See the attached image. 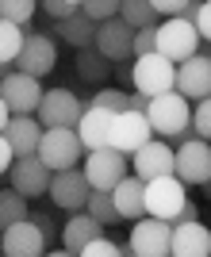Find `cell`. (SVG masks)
<instances>
[{
  "mask_svg": "<svg viewBox=\"0 0 211 257\" xmlns=\"http://www.w3.org/2000/svg\"><path fill=\"white\" fill-rule=\"evenodd\" d=\"M188 111H192V104L184 96H177V92H165V96H154L146 104V123H150V131L154 135H161V139H169L165 146L173 150V146H180V142H188V139H196L188 131Z\"/></svg>",
  "mask_w": 211,
  "mask_h": 257,
  "instance_id": "1",
  "label": "cell"
},
{
  "mask_svg": "<svg viewBox=\"0 0 211 257\" xmlns=\"http://www.w3.org/2000/svg\"><path fill=\"white\" fill-rule=\"evenodd\" d=\"M200 35L192 31L188 20H165L154 27V54H161L169 65L188 62L192 54H200Z\"/></svg>",
  "mask_w": 211,
  "mask_h": 257,
  "instance_id": "2",
  "label": "cell"
},
{
  "mask_svg": "<svg viewBox=\"0 0 211 257\" xmlns=\"http://www.w3.org/2000/svg\"><path fill=\"white\" fill-rule=\"evenodd\" d=\"M84 104L77 100L73 88H42V100L35 107V119H39L42 131H73L77 119H81Z\"/></svg>",
  "mask_w": 211,
  "mask_h": 257,
  "instance_id": "3",
  "label": "cell"
},
{
  "mask_svg": "<svg viewBox=\"0 0 211 257\" xmlns=\"http://www.w3.org/2000/svg\"><path fill=\"white\" fill-rule=\"evenodd\" d=\"M184 184L177 177H158V181L142 184V211L150 219H161V223H177L180 207H184Z\"/></svg>",
  "mask_w": 211,
  "mask_h": 257,
  "instance_id": "4",
  "label": "cell"
},
{
  "mask_svg": "<svg viewBox=\"0 0 211 257\" xmlns=\"http://www.w3.org/2000/svg\"><path fill=\"white\" fill-rule=\"evenodd\" d=\"M54 65H58V43H54L50 35L23 31V46H20V54H16L12 69L23 73V77H31V81H39V77L54 73Z\"/></svg>",
  "mask_w": 211,
  "mask_h": 257,
  "instance_id": "5",
  "label": "cell"
},
{
  "mask_svg": "<svg viewBox=\"0 0 211 257\" xmlns=\"http://www.w3.org/2000/svg\"><path fill=\"white\" fill-rule=\"evenodd\" d=\"M127 73H131V85H135L138 96H165L173 92V65L161 58V54H146V58H135V62L127 65Z\"/></svg>",
  "mask_w": 211,
  "mask_h": 257,
  "instance_id": "6",
  "label": "cell"
},
{
  "mask_svg": "<svg viewBox=\"0 0 211 257\" xmlns=\"http://www.w3.org/2000/svg\"><path fill=\"white\" fill-rule=\"evenodd\" d=\"M173 92L184 96L188 104L211 100V58L203 46H200V54H192L188 62L173 65Z\"/></svg>",
  "mask_w": 211,
  "mask_h": 257,
  "instance_id": "7",
  "label": "cell"
},
{
  "mask_svg": "<svg viewBox=\"0 0 211 257\" xmlns=\"http://www.w3.org/2000/svg\"><path fill=\"white\" fill-rule=\"evenodd\" d=\"M35 158H39L50 173H62V169H77L81 158H84V150H81V142H77L73 131H62V127H58V131H42Z\"/></svg>",
  "mask_w": 211,
  "mask_h": 257,
  "instance_id": "8",
  "label": "cell"
},
{
  "mask_svg": "<svg viewBox=\"0 0 211 257\" xmlns=\"http://www.w3.org/2000/svg\"><path fill=\"white\" fill-rule=\"evenodd\" d=\"M127 173H131L127 158L116 154V150H108V146L104 150H92L81 165V177H84V184H88V192H112Z\"/></svg>",
  "mask_w": 211,
  "mask_h": 257,
  "instance_id": "9",
  "label": "cell"
},
{
  "mask_svg": "<svg viewBox=\"0 0 211 257\" xmlns=\"http://www.w3.org/2000/svg\"><path fill=\"white\" fill-rule=\"evenodd\" d=\"M173 177L184 188L188 184H207L211 181V146L200 139H188L173 146Z\"/></svg>",
  "mask_w": 211,
  "mask_h": 257,
  "instance_id": "10",
  "label": "cell"
},
{
  "mask_svg": "<svg viewBox=\"0 0 211 257\" xmlns=\"http://www.w3.org/2000/svg\"><path fill=\"white\" fill-rule=\"evenodd\" d=\"M150 139H154V131H150L146 115H138V111H119V115H112V127H108V150L131 158V154L142 150Z\"/></svg>",
  "mask_w": 211,
  "mask_h": 257,
  "instance_id": "11",
  "label": "cell"
},
{
  "mask_svg": "<svg viewBox=\"0 0 211 257\" xmlns=\"http://www.w3.org/2000/svg\"><path fill=\"white\" fill-rule=\"evenodd\" d=\"M169 234H173V226H169V223L142 215V219H135L127 253H131V257H169Z\"/></svg>",
  "mask_w": 211,
  "mask_h": 257,
  "instance_id": "12",
  "label": "cell"
},
{
  "mask_svg": "<svg viewBox=\"0 0 211 257\" xmlns=\"http://www.w3.org/2000/svg\"><path fill=\"white\" fill-rule=\"evenodd\" d=\"M131 39H135V31H131V27L119 20V16H112L108 23H100V27H96L92 50L100 54L108 65H116V62H119V65H127L131 58H135V54H131Z\"/></svg>",
  "mask_w": 211,
  "mask_h": 257,
  "instance_id": "13",
  "label": "cell"
},
{
  "mask_svg": "<svg viewBox=\"0 0 211 257\" xmlns=\"http://www.w3.org/2000/svg\"><path fill=\"white\" fill-rule=\"evenodd\" d=\"M46 196H50L54 207L77 215V211H84V204H88V184H84L81 169H62V173H50Z\"/></svg>",
  "mask_w": 211,
  "mask_h": 257,
  "instance_id": "14",
  "label": "cell"
},
{
  "mask_svg": "<svg viewBox=\"0 0 211 257\" xmlns=\"http://www.w3.org/2000/svg\"><path fill=\"white\" fill-rule=\"evenodd\" d=\"M0 100L8 107V115H35V107H39V100H42V85L12 69V73L0 81Z\"/></svg>",
  "mask_w": 211,
  "mask_h": 257,
  "instance_id": "15",
  "label": "cell"
},
{
  "mask_svg": "<svg viewBox=\"0 0 211 257\" xmlns=\"http://www.w3.org/2000/svg\"><path fill=\"white\" fill-rule=\"evenodd\" d=\"M131 177H138V181L146 184V181H158V177H173V150H169L165 142L158 139H150L142 150L131 154Z\"/></svg>",
  "mask_w": 211,
  "mask_h": 257,
  "instance_id": "16",
  "label": "cell"
},
{
  "mask_svg": "<svg viewBox=\"0 0 211 257\" xmlns=\"http://www.w3.org/2000/svg\"><path fill=\"white\" fill-rule=\"evenodd\" d=\"M0 253L4 257H42L46 253V238H42V230L31 219H23V223L0 230Z\"/></svg>",
  "mask_w": 211,
  "mask_h": 257,
  "instance_id": "17",
  "label": "cell"
},
{
  "mask_svg": "<svg viewBox=\"0 0 211 257\" xmlns=\"http://www.w3.org/2000/svg\"><path fill=\"white\" fill-rule=\"evenodd\" d=\"M12 192H20L23 200H35V196H46V184H50V169L42 165L39 158H16L12 161Z\"/></svg>",
  "mask_w": 211,
  "mask_h": 257,
  "instance_id": "18",
  "label": "cell"
},
{
  "mask_svg": "<svg viewBox=\"0 0 211 257\" xmlns=\"http://www.w3.org/2000/svg\"><path fill=\"white\" fill-rule=\"evenodd\" d=\"M169 257H211V230L203 223H169Z\"/></svg>",
  "mask_w": 211,
  "mask_h": 257,
  "instance_id": "19",
  "label": "cell"
},
{
  "mask_svg": "<svg viewBox=\"0 0 211 257\" xmlns=\"http://www.w3.org/2000/svg\"><path fill=\"white\" fill-rule=\"evenodd\" d=\"M4 135V142H8L12 158H31L35 150H39V139H42V127L35 115H12L8 127L0 131Z\"/></svg>",
  "mask_w": 211,
  "mask_h": 257,
  "instance_id": "20",
  "label": "cell"
},
{
  "mask_svg": "<svg viewBox=\"0 0 211 257\" xmlns=\"http://www.w3.org/2000/svg\"><path fill=\"white\" fill-rule=\"evenodd\" d=\"M108 127H112V115H108V111L84 107L81 119H77V127H73L81 150H88V154H92V150H104V146H108Z\"/></svg>",
  "mask_w": 211,
  "mask_h": 257,
  "instance_id": "21",
  "label": "cell"
},
{
  "mask_svg": "<svg viewBox=\"0 0 211 257\" xmlns=\"http://www.w3.org/2000/svg\"><path fill=\"white\" fill-rule=\"evenodd\" d=\"M96 238H104V226L96 223V219H88L84 211H77V215H69V223H65V230H62V242H65L62 249H69V253L77 257L88 242H96Z\"/></svg>",
  "mask_w": 211,
  "mask_h": 257,
  "instance_id": "22",
  "label": "cell"
},
{
  "mask_svg": "<svg viewBox=\"0 0 211 257\" xmlns=\"http://www.w3.org/2000/svg\"><path fill=\"white\" fill-rule=\"evenodd\" d=\"M108 196H112V207H116L119 219H142V215H146L142 211V181L131 177V173H127Z\"/></svg>",
  "mask_w": 211,
  "mask_h": 257,
  "instance_id": "23",
  "label": "cell"
},
{
  "mask_svg": "<svg viewBox=\"0 0 211 257\" xmlns=\"http://www.w3.org/2000/svg\"><path fill=\"white\" fill-rule=\"evenodd\" d=\"M58 39L69 43V46H77V50H84V46H92V39H96V23L84 20L81 12H77V16H69V20L58 23Z\"/></svg>",
  "mask_w": 211,
  "mask_h": 257,
  "instance_id": "24",
  "label": "cell"
},
{
  "mask_svg": "<svg viewBox=\"0 0 211 257\" xmlns=\"http://www.w3.org/2000/svg\"><path fill=\"white\" fill-rule=\"evenodd\" d=\"M116 16L131 27V31H146V27H158V16L150 8V0H119Z\"/></svg>",
  "mask_w": 211,
  "mask_h": 257,
  "instance_id": "25",
  "label": "cell"
},
{
  "mask_svg": "<svg viewBox=\"0 0 211 257\" xmlns=\"http://www.w3.org/2000/svg\"><path fill=\"white\" fill-rule=\"evenodd\" d=\"M77 73H81V81H92V85L104 88V81L112 77V65H108L92 46H84V50H77Z\"/></svg>",
  "mask_w": 211,
  "mask_h": 257,
  "instance_id": "26",
  "label": "cell"
},
{
  "mask_svg": "<svg viewBox=\"0 0 211 257\" xmlns=\"http://www.w3.org/2000/svg\"><path fill=\"white\" fill-rule=\"evenodd\" d=\"M31 215V207H27V200H23L20 192H12V188H0V230H8V226L23 223Z\"/></svg>",
  "mask_w": 211,
  "mask_h": 257,
  "instance_id": "27",
  "label": "cell"
},
{
  "mask_svg": "<svg viewBox=\"0 0 211 257\" xmlns=\"http://www.w3.org/2000/svg\"><path fill=\"white\" fill-rule=\"evenodd\" d=\"M84 107H96V111L119 115V111H127V92H123L119 85H104V88H96V96L88 100Z\"/></svg>",
  "mask_w": 211,
  "mask_h": 257,
  "instance_id": "28",
  "label": "cell"
},
{
  "mask_svg": "<svg viewBox=\"0 0 211 257\" xmlns=\"http://www.w3.org/2000/svg\"><path fill=\"white\" fill-rule=\"evenodd\" d=\"M84 215H88V219H96L104 230H108L112 223H119V215H116V207H112V196H108V192H88Z\"/></svg>",
  "mask_w": 211,
  "mask_h": 257,
  "instance_id": "29",
  "label": "cell"
},
{
  "mask_svg": "<svg viewBox=\"0 0 211 257\" xmlns=\"http://www.w3.org/2000/svg\"><path fill=\"white\" fill-rule=\"evenodd\" d=\"M0 20L23 31V27L35 20V4L31 0H0Z\"/></svg>",
  "mask_w": 211,
  "mask_h": 257,
  "instance_id": "30",
  "label": "cell"
},
{
  "mask_svg": "<svg viewBox=\"0 0 211 257\" xmlns=\"http://www.w3.org/2000/svg\"><path fill=\"white\" fill-rule=\"evenodd\" d=\"M20 46H23V31L0 20V65H8V69H12V62H16Z\"/></svg>",
  "mask_w": 211,
  "mask_h": 257,
  "instance_id": "31",
  "label": "cell"
},
{
  "mask_svg": "<svg viewBox=\"0 0 211 257\" xmlns=\"http://www.w3.org/2000/svg\"><path fill=\"white\" fill-rule=\"evenodd\" d=\"M188 131L196 135L200 142L211 139V100H196L188 111Z\"/></svg>",
  "mask_w": 211,
  "mask_h": 257,
  "instance_id": "32",
  "label": "cell"
},
{
  "mask_svg": "<svg viewBox=\"0 0 211 257\" xmlns=\"http://www.w3.org/2000/svg\"><path fill=\"white\" fill-rule=\"evenodd\" d=\"M81 16L100 27V23H108L116 16V0H81Z\"/></svg>",
  "mask_w": 211,
  "mask_h": 257,
  "instance_id": "33",
  "label": "cell"
},
{
  "mask_svg": "<svg viewBox=\"0 0 211 257\" xmlns=\"http://www.w3.org/2000/svg\"><path fill=\"white\" fill-rule=\"evenodd\" d=\"M77 257H127V249L104 234V238H96V242H88V246H84Z\"/></svg>",
  "mask_w": 211,
  "mask_h": 257,
  "instance_id": "34",
  "label": "cell"
},
{
  "mask_svg": "<svg viewBox=\"0 0 211 257\" xmlns=\"http://www.w3.org/2000/svg\"><path fill=\"white\" fill-rule=\"evenodd\" d=\"M188 23H192V31L200 35V43H207L211 39V4H192Z\"/></svg>",
  "mask_w": 211,
  "mask_h": 257,
  "instance_id": "35",
  "label": "cell"
},
{
  "mask_svg": "<svg viewBox=\"0 0 211 257\" xmlns=\"http://www.w3.org/2000/svg\"><path fill=\"white\" fill-rule=\"evenodd\" d=\"M42 12H46L54 23H62V20H69V16H77V12H81V0H46V4H42Z\"/></svg>",
  "mask_w": 211,
  "mask_h": 257,
  "instance_id": "36",
  "label": "cell"
},
{
  "mask_svg": "<svg viewBox=\"0 0 211 257\" xmlns=\"http://www.w3.org/2000/svg\"><path fill=\"white\" fill-rule=\"evenodd\" d=\"M177 223H200V204L196 200H184V207H180Z\"/></svg>",
  "mask_w": 211,
  "mask_h": 257,
  "instance_id": "37",
  "label": "cell"
},
{
  "mask_svg": "<svg viewBox=\"0 0 211 257\" xmlns=\"http://www.w3.org/2000/svg\"><path fill=\"white\" fill-rule=\"evenodd\" d=\"M12 161H16V158H12V150H8V142H4V135H0V177H4V173L12 169Z\"/></svg>",
  "mask_w": 211,
  "mask_h": 257,
  "instance_id": "38",
  "label": "cell"
},
{
  "mask_svg": "<svg viewBox=\"0 0 211 257\" xmlns=\"http://www.w3.org/2000/svg\"><path fill=\"white\" fill-rule=\"evenodd\" d=\"M8 119H12V115H8V107H4V100H0V131L8 127Z\"/></svg>",
  "mask_w": 211,
  "mask_h": 257,
  "instance_id": "39",
  "label": "cell"
},
{
  "mask_svg": "<svg viewBox=\"0 0 211 257\" xmlns=\"http://www.w3.org/2000/svg\"><path fill=\"white\" fill-rule=\"evenodd\" d=\"M42 257H73L69 249H50V253H42Z\"/></svg>",
  "mask_w": 211,
  "mask_h": 257,
  "instance_id": "40",
  "label": "cell"
},
{
  "mask_svg": "<svg viewBox=\"0 0 211 257\" xmlns=\"http://www.w3.org/2000/svg\"><path fill=\"white\" fill-rule=\"evenodd\" d=\"M12 73V69H8V65H0V81H4V77H8Z\"/></svg>",
  "mask_w": 211,
  "mask_h": 257,
  "instance_id": "41",
  "label": "cell"
},
{
  "mask_svg": "<svg viewBox=\"0 0 211 257\" xmlns=\"http://www.w3.org/2000/svg\"><path fill=\"white\" fill-rule=\"evenodd\" d=\"M127 257H131V253H127Z\"/></svg>",
  "mask_w": 211,
  "mask_h": 257,
  "instance_id": "42",
  "label": "cell"
},
{
  "mask_svg": "<svg viewBox=\"0 0 211 257\" xmlns=\"http://www.w3.org/2000/svg\"><path fill=\"white\" fill-rule=\"evenodd\" d=\"M0 257H4V253H0Z\"/></svg>",
  "mask_w": 211,
  "mask_h": 257,
  "instance_id": "43",
  "label": "cell"
}]
</instances>
